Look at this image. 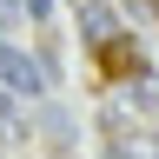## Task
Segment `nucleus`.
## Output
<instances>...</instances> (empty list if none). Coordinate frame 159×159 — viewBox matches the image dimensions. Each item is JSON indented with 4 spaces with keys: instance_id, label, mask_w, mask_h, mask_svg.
I'll return each instance as SVG.
<instances>
[{
    "instance_id": "obj_1",
    "label": "nucleus",
    "mask_w": 159,
    "mask_h": 159,
    "mask_svg": "<svg viewBox=\"0 0 159 159\" xmlns=\"http://www.w3.org/2000/svg\"><path fill=\"white\" fill-rule=\"evenodd\" d=\"M0 86L7 93H40V66L20 47H7V40H0Z\"/></svg>"
},
{
    "instance_id": "obj_2",
    "label": "nucleus",
    "mask_w": 159,
    "mask_h": 159,
    "mask_svg": "<svg viewBox=\"0 0 159 159\" xmlns=\"http://www.w3.org/2000/svg\"><path fill=\"white\" fill-rule=\"evenodd\" d=\"M80 20H86V27H93V40H106V33H113V20H106V7H86Z\"/></svg>"
},
{
    "instance_id": "obj_3",
    "label": "nucleus",
    "mask_w": 159,
    "mask_h": 159,
    "mask_svg": "<svg viewBox=\"0 0 159 159\" xmlns=\"http://www.w3.org/2000/svg\"><path fill=\"white\" fill-rule=\"evenodd\" d=\"M27 7H33V13H47V0H27Z\"/></svg>"
}]
</instances>
